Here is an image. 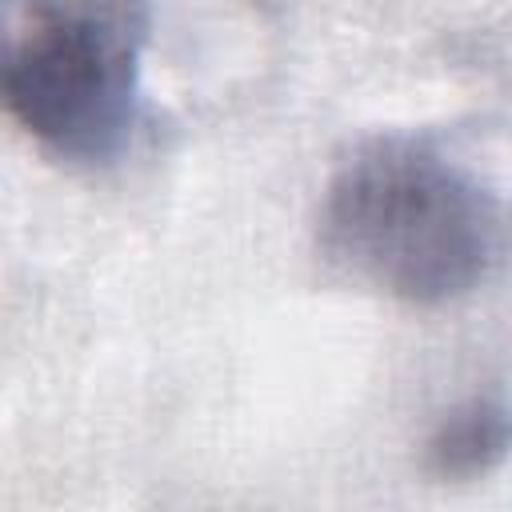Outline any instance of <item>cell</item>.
Listing matches in <instances>:
<instances>
[{"instance_id":"obj_4","label":"cell","mask_w":512,"mask_h":512,"mask_svg":"<svg viewBox=\"0 0 512 512\" xmlns=\"http://www.w3.org/2000/svg\"><path fill=\"white\" fill-rule=\"evenodd\" d=\"M8 12L12 8H0V56H4V36H8Z\"/></svg>"},{"instance_id":"obj_2","label":"cell","mask_w":512,"mask_h":512,"mask_svg":"<svg viewBox=\"0 0 512 512\" xmlns=\"http://www.w3.org/2000/svg\"><path fill=\"white\" fill-rule=\"evenodd\" d=\"M148 12L128 4L12 8L0 108L72 164L116 160L140 120Z\"/></svg>"},{"instance_id":"obj_1","label":"cell","mask_w":512,"mask_h":512,"mask_svg":"<svg viewBox=\"0 0 512 512\" xmlns=\"http://www.w3.org/2000/svg\"><path fill=\"white\" fill-rule=\"evenodd\" d=\"M316 236L352 280L400 304L440 308L476 292L496 268L504 204L432 140L388 132L336 164Z\"/></svg>"},{"instance_id":"obj_3","label":"cell","mask_w":512,"mask_h":512,"mask_svg":"<svg viewBox=\"0 0 512 512\" xmlns=\"http://www.w3.org/2000/svg\"><path fill=\"white\" fill-rule=\"evenodd\" d=\"M508 452V412L500 400L472 396L444 412L424 440V464L440 480L488 476Z\"/></svg>"}]
</instances>
